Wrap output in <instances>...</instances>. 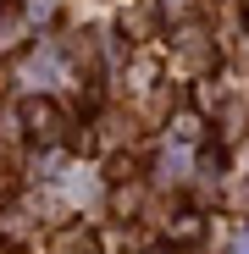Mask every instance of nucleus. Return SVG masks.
I'll return each instance as SVG.
<instances>
[{
    "label": "nucleus",
    "instance_id": "f257e3e1",
    "mask_svg": "<svg viewBox=\"0 0 249 254\" xmlns=\"http://www.w3.org/2000/svg\"><path fill=\"white\" fill-rule=\"evenodd\" d=\"M28 122H33V138H56V111L50 105H28Z\"/></svg>",
    "mask_w": 249,
    "mask_h": 254
}]
</instances>
